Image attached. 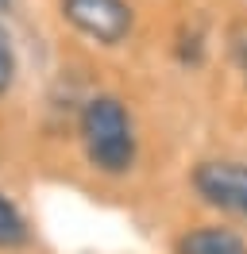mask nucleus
<instances>
[{
    "label": "nucleus",
    "mask_w": 247,
    "mask_h": 254,
    "mask_svg": "<svg viewBox=\"0 0 247 254\" xmlns=\"http://www.w3.org/2000/svg\"><path fill=\"white\" fill-rule=\"evenodd\" d=\"M81 143L89 162L101 174H127L135 162V135L131 120L116 96H93L81 112Z\"/></svg>",
    "instance_id": "f257e3e1"
},
{
    "label": "nucleus",
    "mask_w": 247,
    "mask_h": 254,
    "mask_svg": "<svg viewBox=\"0 0 247 254\" xmlns=\"http://www.w3.org/2000/svg\"><path fill=\"white\" fill-rule=\"evenodd\" d=\"M62 16L97 43H120L131 31V8L124 0H62Z\"/></svg>",
    "instance_id": "f03ea898"
},
{
    "label": "nucleus",
    "mask_w": 247,
    "mask_h": 254,
    "mask_svg": "<svg viewBox=\"0 0 247 254\" xmlns=\"http://www.w3.org/2000/svg\"><path fill=\"white\" fill-rule=\"evenodd\" d=\"M193 185L209 204L247 220V162H205L193 174Z\"/></svg>",
    "instance_id": "7ed1b4c3"
},
{
    "label": "nucleus",
    "mask_w": 247,
    "mask_h": 254,
    "mask_svg": "<svg viewBox=\"0 0 247 254\" xmlns=\"http://www.w3.org/2000/svg\"><path fill=\"white\" fill-rule=\"evenodd\" d=\"M178 254H247V243L224 227H201L178 243Z\"/></svg>",
    "instance_id": "20e7f679"
},
{
    "label": "nucleus",
    "mask_w": 247,
    "mask_h": 254,
    "mask_svg": "<svg viewBox=\"0 0 247 254\" xmlns=\"http://www.w3.org/2000/svg\"><path fill=\"white\" fill-rule=\"evenodd\" d=\"M23 243H27V223L15 212L12 200L0 196V251H15V247H23Z\"/></svg>",
    "instance_id": "39448f33"
},
{
    "label": "nucleus",
    "mask_w": 247,
    "mask_h": 254,
    "mask_svg": "<svg viewBox=\"0 0 247 254\" xmlns=\"http://www.w3.org/2000/svg\"><path fill=\"white\" fill-rule=\"evenodd\" d=\"M12 77H15V54H12V43H8L4 27H0V96L8 93Z\"/></svg>",
    "instance_id": "423d86ee"
},
{
    "label": "nucleus",
    "mask_w": 247,
    "mask_h": 254,
    "mask_svg": "<svg viewBox=\"0 0 247 254\" xmlns=\"http://www.w3.org/2000/svg\"><path fill=\"white\" fill-rule=\"evenodd\" d=\"M228 47H232V58H236V65L247 73V23H244V19H240V23H232Z\"/></svg>",
    "instance_id": "0eeeda50"
}]
</instances>
